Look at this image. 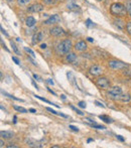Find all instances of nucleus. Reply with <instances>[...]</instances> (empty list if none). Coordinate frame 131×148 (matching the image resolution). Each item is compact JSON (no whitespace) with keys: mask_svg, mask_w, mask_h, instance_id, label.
<instances>
[{"mask_svg":"<svg viewBox=\"0 0 131 148\" xmlns=\"http://www.w3.org/2000/svg\"><path fill=\"white\" fill-rule=\"evenodd\" d=\"M110 12L112 15L117 16V17H124L128 13L127 9H126V6L120 2L112 3L110 6Z\"/></svg>","mask_w":131,"mask_h":148,"instance_id":"obj_1","label":"nucleus"},{"mask_svg":"<svg viewBox=\"0 0 131 148\" xmlns=\"http://www.w3.org/2000/svg\"><path fill=\"white\" fill-rule=\"evenodd\" d=\"M72 46H73V44H72L71 39H69V38L63 39L62 41L57 46V47H56L57 55H58V56H66L68 52L71 51Z\"/></svg>","mask_w":131,"mask_h":148,"instance_id":"obj_2","label":"nucleus"},{"mask_svg":"<svg viewBox=\"0 0 131 148\" xmlns=\"http://www.w3.org/2000/svg\"><path fill=\"white\" fill-rule=\"evenodd\" d=\"M122 89L120 87H112L111 89H108L107 90V95L109 98H111L112 100H120V97L122 95Z\"/></svg>","mask_w":131,"mask_h":148,"instance_id":"obj_3","label":"nucleus"},{"mask_svg":"<svg viewBox=\"0 0 131 148\" xmlns=\"http://www.w3.org/2000/svg\"><path fill=\"white\" fill-rule=\"evenodd\" d=\"M108 66L113 70H122V69H125V68H127L128 66L127 64H125V62L121 61H118V60L109 61H108Z\"/></svg>","mask_w":131,"mask_h":148,"instance_id":"obj_4","label":"nucleus"},{"mask_svg":"<svg viewBox=\"0 0 131 148\" xmlns=\"http://www.w3.org/2000/svg\"><path fill=\"white\" fill-rule=\"evenodd\" d=\"M96 85L101 90H108L110 88V82L106 77H99L96 80Z\"/></svg>","mask_w":131,"mask_h":148,"instance_id":"obj_5","label":"nucleus"},{"mask_svg":"<svg viewBox=\"0 0 131 148\" xmlns=\"http://www.w3.org/2000/svg\"><path fill=\"white\" fill-rule=\"evenodd\" d=\"M103 71H104L103 68L99 65H93V66H90V69H89V73L92 76H96V77L101 76L103 74Z\"/></svg>","mask_w":131,"mask_h":148,"instance_id":"obj_6","label":"nucleus"},{"mask_svg":"<svg viewBox=\"0 0 131 148\" xmlns=\"http://www.w3.org/2000/svg\"><path fill=\"white\" fill-rule=\"evenodd\" d=\"M49 33H51V35H52V36L60 37L62 35H64L66 32L62 27H60V26H53V27H52L49 29Z\"/></svg>","mask_w":131,"mask_h":148,"instance_id":"obj_7","label":"nucleus"},{"mask_svg":"<svg viewBox=\"0 0 131 148\" xmlns=\"http://www.w3.org/2000/svg\"><path fill=\"white\" fill-rule=\"evenodd\" d=\"M43 5L40 3H34V4H31L27 7V11L31 12V13H37V12H40L43 10Z\"/></svg>","mask_w":131,"mask_h":148,"instance_id":"obj_8","label":"nucleus"},{"mask_svg":"<svg viewBox=\"0 0 131 148\" xmlns=\"http://www.w3.org/2000/svg\"><path fill=\"white\" fill-rule=\"evenodd\" d=\"M113 24L120 30H124L126 27V23H125V21L122 19V17H116V18H114L113 19Z\"/></svg>","mask_w":131,"mask_h":148,"instance_id":"obj_9","label":"nucleus"},{"mask_svg":"<svg viewBox=\"0 0 131 148\" xmlns=\"http://www.w3.org/2000/svg\"><path fill=\"white\" fill-rule=\"evenodd\" d=\"M74 48H75V51H77L83 52V51H85L86 49L88 48V46H87V43H86L84 40H80V41L75 43Z\"/></svg>","mask_w":131,"mask_h":148,"instance_id":"obj_10","label":"nucleus"},{"mask_svg":"<svg viewBox=\"0 0 131 148\" xmlns=\"http://www.w3.org/2000/svg\"><path fill=\"white\" fill-rule=\"evenodd\" d=\"M60 21H61L60 16H58V14H53V15H52V16H49L48 18L43 22V23L47 24V25H51V24L58 23V22H60Z\"/></svg>","mask_w":131,"mask_h":148,"instance_id":"obj_11","label":"nucleus"},{"mask_svg":"<svg viewBox=\"0 0 131 148\" xmlns=\"http://www.w3.org/2000/svg\"><path fill=\"white\" fill-rule=\"evenodd\" d=\"M42 32H37L33 34L32 36V40H31V42H32V44H37L38 43L39 41H42Z\"/></svg>","mask_w":131,"mask_h":148,"instance_id":"obj_12","label":"nucleus"},{"mask_svg":"<svg viewBox=\"0 0 131 148\" xmlns=\"http://www.w3.org/2000/svg\"><path fill=\"white\" fill-rule=\"evenodd\" d=\"M25 143L29 147H43V144H40V143L32 140V139H25Z\"/></svg>","mask_w":131,"mask_h":148,"instance_id":"obj_13","label":"nucleus"},{"mask_svg":"<svg viewBox=\"0 0 131 148\" xmlns=\"http://www.w3.org/2000/svg\"><path fill=\"white\" fill-rule=\"evenodd\" d=\"M76 59H77V55L73 51H70L66 55V61L67 62H73L76 61Z\"/></svg>","mask_w":131,"mask_h":148,"instance_id":"obj_14","label":"nucleus"},{"mask_svg":"<svg viewBox=\"0 0 131 148\" xmlns=\"http://www.w3.org/2000/svg\"><path fill=\"white\" fill-rule=\"evenodd\" d=\"M67 7H68V9H70V10H74V11L80 10V7L74 2V0H70V1L67 3Z\"/></svg>","mask_w":131,"mask_h":148,"instance_id":"obj_15","label":"nucleus"},{"mask_svg":"<svg viewBox=\"0 0 131 148\" xmlns=\"http://www.w3.org/2000/svg\"><path fill=\"white\" fill-rule=\"evenodd\" d=\"M35 23H37V20H35V18L32 16H28L25 20V24H26V26H28V27H32V26H34Z\"/></svg>","mask_w":131,"mask_h":148,"instance_id":"obj_16","label":"nucleus"},{"mask_svg":"<svg viewBox=\"0 0 131 148\" xmlns=\"http://www.w3.org/2000/svg\"><path fill=\"white\" fill-rule=\"evenodd\" d=\"M0 135H1L2 138H5V139H10L14 136V133L12 131H1L0 132Z\"/></svg>","mask_w":131,"mask_h":148,"instance_id":"obj_17","label":"nucleus"},{"mask_svg":"<svg viewBox=\"0 0 131 148\" xmlns=\"http://www.w3.org/2000/svg\"><path fill=\"white\" fill-rule=\"evenodd\" d=\"M67 77H68V79H69L70 83L73 85V86H75L76 88H78V86H77V83H76V79H75L74 75L72 74L71 71H68V73H67Z\"/></svg>","mask_w":131,"mask_h":148,"instance_id":"obj_18","label":"nucleus"},{"mask_svg":"<svg viewBox=\"0 0 131 148\" xmlns=\"http://www.w3.org/2000/svg\"><path fill=\"white\" fill-rule=\"evenodd\" d=\"M119 101H121V102H129V101H131V96L129 95V94H122Z\"/></svg>","mask_w":131,"mask_h":148,"instance_id":"obj_19","label":"nucleus"},{"mask_svg":"<svg viewBox=\"0 0 131 148\" xmlns=\"http://www.w3.org/2000/svg\"><path fill=\"white\" fill-rule=\"evenodd\" d=\"M99 118H100L101 120H103L105 123H112L113 122L111 118H109L108 116H105V115H100L99 116Z\"/></svg>","mask_w":131,"mask_h":148,"instance_id":"obj_20","label":"nucleus"},{"mask_svg":"<svg viewBox=\"0 0 131 148\" xmlns=\"http://www.w3.org/2000/svg\"><path fill=\"white\" fill-rule=\"evenodd\" d=\"M125 6H126V9H127V12L129 16L131 17V0H127L125 3Z\"/></svg>","mask_w":131,"mask_h":148,"instance_id":"obj_21","label":"nucleus"},{"mask_svg":"<svg viewBox=\"0 0 131 148\" xmlns=\"http://www.w3.org/2000/svg\"><path fill=\"white\" fill-rule=\"evenodd\" d=\"M13 108H14L16 111L20 112V113H26V112H28L25 108H23V107H20V106H16L15 105V106H13Z\"/></svg>","mask_w":131,"mask_h":148,"instance_id":"obj_22","label":"nucleus"},{"mask_svg":"<svg viewBox=\"0 0 131 148\" xmlns=\"http://www.w3.org/2000/svg\"><path fill=\"white\" fill-rule=\"evenodd\" d=\"M30 0H16V2L17 4H18L19 6H25V5H27V4L29 3Z\"/></svg>","mask_w":131,"mask_h":148,"instance_id":"obj_23","label":"nucleus"},{"mask_svg":"<svg viewBox=\"0 0 131 148\" xmlns=\"http://www.w3.org/2000/svg\"><path fill=\"white\" fill-rule=\"evenodd\" d=\"M42 1L46 5H53V4H56L58 2V0H42Z\"/></svg>","mask_w":131,"mask_h":148,"instance_id":"obj_24","label":"nucleus"},{"mask_svg":"<svg viewBox=\"0 0 131 148\" xmlns=\"http://www.w3.org/2000/svg\"><path fill=\"white\" fill-rule=\"evenodd\" d=\"M126 32L129 36H131V21L126 22Z\"/></svg>","mask_w":131,"mask_h":148,"instance_id":"obj_25","label":"nucleus"},{"mask_svg":"<svg viewBox=\"0 0 131 148\" xmlns=\"http://www.w3.org/2000/svg\"><path fill=\"white\" fill-rule=\"evenodd\" d=\"M10 44H11V46H12V49L14 51V52L16 53V55H20V51H18V48H17V46H16V44H15L14 42H13L12 40L10 41Z\"/></svg>","mask_w":131,"mask_h":148,"instance_id":"obj_26","label":"nucleus"},{"mask_svg":"<svg viewBox=\"0 0 131 148\" xmlns=\"http://www.w3.org/2000/svg\"><path fill=\"white\" fill-rule=\"evenodd\" d=\"M24 51L27 52L28 55H30L31 57H35V53H34V51H32V49H30L29 47H24Z\"/></svg>","mask_w":131,"mask_h":148,"instance_id":"obj_27","label":"nucleus"},{"mask_svg":"<svg viewBox=\"0 0 131 148\" xmlns=\"http://www.w3.org/2000/svg\"><path fill=\"white\" fill-rule=\"evenodd\" d=\"M2 94H3V95H5V96H7V97L11 98V99H14V100H16V101H20V102H23V100H21V99H19V98H16V97L12 96V95H9V94H7L6 92H3V91H2Z\"/></svg>","mask_w":131,"mask_h":148,"instance_id":"obj_28","label":"nucleus"},{"mask_svg":"<svg viewBox=\"0 0 131 148\" xmlns=\"http://www.w3.org/2000/svg\"><path fill=\"white\" fill-rule=\"evenodd\" d=\"M70 107H71V108H72V109H73L74 111H76V113H77V114H79V115H81V116H83V115H84V113H83V112H82V111H80V110H78V109H77V108H75V107H74L73 105H71Z\"/></svg>","mask_w":131,"mask_h":148,"instance_id":"obj_29","label":"nucleus"},{"mask_svg":"<svg viewBox=\"0 0 131 148\" xmlns=\"http://www.w3.org/2000/svg\"><path fill=\"white\" fill-rule=\"evenodd\" d=\"M92 126H93V128H96V129H101V130H103V129H105V126H102V125H97V124H92Z\"/></svg>","mask_w":131,"mask_h":148,"instance_id":"obj_30","label":"nucleus"},{"mask_svg":"<svg viewBox=\"0 0 131 148\" xmlns=\"http://www.w3.org/2000/svg\"><path fill=\"white\" fill-rule=\"evenodd\" d=\"M35 98H37V99H39V100H42V101H43V102L47 103V104H52V103H51L48 100H47V99H44V98H42V97H39V96H37V95H35Z\"/></svg>","mask_w":131,"mask_h":148,"instance_id":"obj_31","label":"nucleus"},{"mask_svg":"<svg viewBox=\"0 0 131 148\" xmlns=\"http://www.w3.org/2000/svg\"><path fill=\"white\" fill-rule=\"evenodd\" d=\"M78 106L80 107V108H83V109H85L86 107H87V105H86V103L85 102H83V101H81V102H79V104H78Z\"/></svg>","mask_w":131,"mask_h":148,"instance_id":"obj_32","label":"nucleus"},{"mask_svg":"<svg viewBox=\"0 0 131 148\" xmlns=\"http://www.w3.org/2000/svg\"><path fill=\"white\" fill-rule=\"evenodd\" d=\"M48 112H51V113H52V114H55V115H58V112L57 111H55V110H53V109H52V108H49V107H47V108H46Z\"/></svg>","mask_w":131,"mask_h":148,"instance_id":"obj_33","label":"nucleus"},{"mask_svg":"<svg viewBox=\"0 0 131 148\" xmlns=\"http://www.w3.org/2000/svg\"><path fill=\"white\" fill-rule=\"evenodd\" d=\"M86 24H87V26H89V27H90V26L95 25V24H94V22H92L90 19H87V21H86Z\"/></svg>","mask_w":131,"mask_h":148,"instance_id":"obj_34","label":"nucleus"},{"mask_svg":"<svg viewBox=\"0 0 131 148\" xmlns=\"http://www.w3.org/2000/svg\"><path fill=\"white\" fill-rule=\"evenodd\" d=\"M69 128H71L73 131H76V132H78L79 131V129H78V127H76V126H74V125H69Z\"/></svg>","mask_w":131,"mask_h":148,"instance_id":"obj_35","label":"nucleus"},{"mask_svg":"<svg viewBox=\"0 0 131 148\" xmlns=\"http://www.w3.org/2000/svg\"><path fill=\"white\" fill-rule=\"evenodd\" d=\"M33 78H34L35 80H37V81H38V82H42V78H40L39 76H37V74H33Z\"/></svg>","mask_w":131,"mask_h":148,"instance_id":"obj_36","label":"nucleus"},{"mask_svg":"<svg viewBox=\"0 0 131 148\" xmlns=\"http://www.w3.org/2000/svg\"><path fill=\"white\" fill-rule=\"evenodd\" d=\"M12 61H14L16 65H19V64H20V61H18V59H17V57H15V56H12Z\"/></svg>","mask_w":131,"mask_h":148,"instance_id":"obj_37","label":"nucleus"},{"mask_svg":"<svg viewBox=\"0 0 131 148\" xmlns=\"http://www.w3.org/2000/svg\"><path fill=\"white\" fill-rule=\"evenodd\" d=\"M7 147H8V148H11V147H12V148H17L18 146L15 145L14 143H10V144H8V145H7Z\"/></svg>","mask_w":131,"mask_h":148,"instance_id":"obj_38","label":"nucleus"},{"mask_svg":"<svg viewBox=\"0 0 131 148\" xmlns=\"http://www.w3.org/2000/svg\"><path fill=\"white\" fill-rule=\"evenodd\" d=\"M47 84L52 85V86H53V85H55V82H53V81H52V79H47Z\"/></svg>","mask_w":131,"mask_h":148,"instance_id":"obj_39","label":"nucleus"},{"mask_svg":"<svg viewBox=\"0 0 131 148\" xmlns=\"http://www.w3.org/2000/svg\"><path fill=\"white\" fill-rule=\"evenodd\" d=\"M95 104H96L98 107H102V108H104V105L103 104H101V103L100 102H98V101H96V102H95Z\"/></svg>","mask_w":131,"mask_h":148,"instance_id":"obj_40","label":"nucleus"},{"mask_svg":"<svg viewBox=\"0 0 131 148\" xmlns=\"http://www.w3.org/2000/svg\"><path fill=\"white\" fill-rule=\"evenodd\" d=\"M47 91H48L49 93H52V95H53V96H56V95H57V94H56L55 92H53V91H52V90L51 88H47Z\"/></svg>","mask_w":131,"mask_h":148,"instance_id":"obj_41","label":"nucleus"},{"mask_svg":"<svg viewBox=\"0 0 131 148\" xmlns=\"http://www.w3.org/2000/svg\"><path fill=\"white\" fill-rule=\"evenodd\" d=\"M116 137H117V138H118V139H119V140H120V141H122V142H123V141H124V138H123V137H122L121 135H117Z\"/></svg>","mask_w":131,"mask_h":148,"instance_id":"obj_42","label":"nucleus"},{"mask_svg":"<svg viewBox=\"0 0 131 148\" xmlns=\"http://www.w3.org/2000/svg\"><path fill=\"white\" fill-rule=\"evenodd\" d=\"M40 48H42V49H46V48H47V44H46V43L40 44Z\"/></svg>","mask_w":131,"mask_h":148,"instance_id":"obj_43","label":"nucleus"},{"mask_svg":"<svg viewBox=\"0 0 131 148\" xmlns=\"http://www.w3.org/2000/svg\"><path fill=\"white\" fill-rule=\"evenodd\" d=\"M1 31H2V33H3L4 35H5V36H8V33L6 32V31H5V30H4V29H3V27H1Z\"/></svg>","mask_w":131,"mask_h":148,"instance_id":"obj_44","label":"nucleus"},{"mask_svg":"<svg viewBox=\"0 0 131 148\" xmlns=\"http://www.w3.org/2000/svg\"><path fill=\"white\" fill-rule=\"evenodd\" d=\"M4 144H5V143H4V141L1 139V140H0V147H3V146H4Z\"/></svg>","mask_w":131,"mask_h":148,"instance_id":"obj_45","label":"nucleus"},{"mask_svg":"<svg viewBox=\"0 0 131 148\" xmlns=\"http://www.w3.org/2000/svg\"><path fill=\"white\" fill-rule=\"evenodd\" d=\"M28 112H30V113H35V112H37V110L31 108V109H29V110H28Z\"/></svg>","mask_w":131,"mask_h":148,"instance_id":"obj_46","label":"nucleus"},{"mask_svg":"<svg viewBox=\"0 0 131 148\" xmlns=\"http://www.w3.org/2000/svg\"><path fill=\"white\" fill-rule=\"evenodd\" d=\"M87 39H88V41H90V42H93L94 41V38H92V37H88Z\"/></svg>","mask_w":131,"mask_h":148,"instance_id":"obj_47","label":"nucleus"},{"mask_svg":"<svg viewBox=\"0 0 131 148\" xmlns=\"http://www.w3.org/2000/svg\"><path fill=\"white\" fill-rule=\"evenodd\" d=\"M13 119H14V120H13V123H14V124H15V123L17 122V120H16V119H17V117H16V116H15V115H14V117H13Z\"/></svg>","mask_w":131,"mask_h":148,"instance_id":"obj_48","label":"nucleus"},{"mask_svg":"<svg viewBox=\"0 0 131 148\" xmlns=\"http://www.w3.org/2000/svg\"><path fill=\"white\" fill-rule=\"evenodd\" d=\"M92 141H93V139H92V138H89V139H88V140H87V142H88V143H90V142H92Z\"/></svg>","mask_w":131,"mask_h":148,"instance_id":"obj_49","label":"nucleus"},{"mask_svg":"<svg viewBox=\"0 0 131 148\" xmlns=\"http://www.w3.org/2000/svg\"><path fill=\"white\" fill-rule=\"evenodd\" d=\"M6 1H7L8 3H12L13 1H14V0H6Z\"/></svg>","mask_w":131,"mask_h":148,"instance_id":"obj_50","label":"nucleus"},{"mask_svg":"<svg viewBox=\"0 0 131 148\" xmlns=\"http://www.w3.org/2000/svg\"><path fill=\"white\" fill-rule=\"evenodd\" d=\"M61 97H62L63 100H65V99H66V96H65V95H61Z\"/></svg>","mask_w":131,"mask_h":148,"instance_id":"obj_51","label":"nucleus"},{"mask_svg":"<svg viewBox=\"0 0 131 148\" xmlns=\"http://www.w3.org/2000/svg\"><path fill=\"white\" fill-rule=\"evenodd\" d=\"M16 40H17V41H18V42H19V41H21V39H20L19 37H17V38H16Z\"/></svg>","mask_w":131,"mask_h":148,"instance_id":"obj_52","label":"nucleus"},{"mask_svg":"<svg viewBox=\"0 0 131 148\" xmlns=\"http://www.w3.org/2000/svg\"><path fill=\"white\" fill-rule=\"evenodd\" d=\"M52 147H53V148H58V147H60V146H58V145H53Z\"/></svg>","mask_w":131,"mask_h":148,"instance_id":"obj_53","label":"nucleus"},{"mask_svg":"<svg viewBox=\"0 0 131 148\" xmlns=\"http://www.w3.org/2000/svg\"><path fill=\"white\" fill-rule=\"evenodd\" d=\"M98 1H101V0H98Z\"/></svg>","mask_w":131,"mask_h":148,"instance_id":"obj_54","label":"nucleus"}]
</instances>
